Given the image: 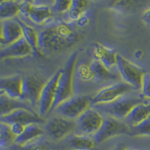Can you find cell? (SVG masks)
<instances>
[{"instance_id":"obj_19","label":"cell","mask_w":150,"mask_h":150,"mask_svg":"<svg viewBox=\"0 0 150 150\" xmlns=\"http://www.w3.org/2000/svg\"><path fill=\"white\" fill-rule=\"evenodd\" d=\"M44 134V130L38 124H31L26 125L23 133L16 137L14 143L16 145L23 146L38 138Z\"/></svg>"},{"instance_id":"obj_9","label":"cell","mask_w":150,"mask_h":150,"mask_svg":"<svg viewBox=\"0 0 150 150\" xmlns=\"http://www.w3.org/2000/svg\"><path fill=\"white\" fill-rule=\"evenodd\" d=\"M76 123L62 116H56L47 121L45 125V131L52 139L62 140L74 130Z\"/></svg>"},{"instance_id":"obj_20","label":"cell","mask_w":150,"mask_h":150,"mask_svg":"<svg viewBox=\"0 0 150 150\" xmlns=\"http://www.w3.org/2000/svg\"><path fill=\"white\" fill-rule=\"evenodd\" d=\"M52 17V9L46 5H34L33 3L28 17L36 24H42Z\"/></svg>"},{"instance_id":"obj_15","label":"cell","mask_w":150,"mask_h":150,"mask_svg":"<svg viewBox=\"0 0 150 150\" xmlns=\"http://www.w3.org/2000/svg\"><path fill=\"white\" fill-rule=\"evenodd\" d=\"M23 78L18 75L2 77L0 80L1 92L10 98L21 99L22 93Z\"/></svg>"},{"instance_id":"obj_26","label":"cell","mask_w":150,"mask_h":150,"mask_svg":"<svg viewBox=\"0 0 150 150\" xmlns=\"http://www.w3.org/2000/svg\"><path fill=\"white\" fill-rule=\"evenodd\" d=\"M131 136H150V117L131 128Z\"/></svg>"},{"instance_id":"obj_13","label":"cell","mask_w":150,"mask_h":150,"mask_svg":"<svg viewBox=\"0 0 150 150\" xmlns=\"http://www.w3.org/2000/svg\"><path fill=\"white\" fill-rule=\"evenodd\" d=\"M0 36L1 44L6 46L21 39L23 37V30L17 20L8 19L2 21Z\"/></svg>"},{"instance_id":"obj_21","label":"cell","mask_w":150,"mask_h":150,"mask_svg":"<svg viewBox=\"0 0 150 150\" xmlns=\"http://www.w3.org/2000/svg\"><path fill=\"white\" fill-rule=\"evenodd\" d=\"M68 146L74 150H95L96 142L87 135H74L68 141Z\"/></svg>"},{"instance_id":"obj_35","label":"cell","mask_w":150,"mask_h":150,"mask_svg":"<svg viewBox=\"0 0 150 150\" xmlns=\"http://www.w3.org/2000/svg\"><path fill=\"white\" fill-rule=\"evenodd\" d=\"M143 21H144L146 25L150 26V8L146 11L145 13L143 15Z\"/></svg>"},{"instance_id":"obj_34","label":"cell","mask_w":150,"mask_h":150,"mask_svg":"<svg viewBox=\"0 0 150 150\" xmlns=\"http://www.w3.org/2000/svg\"><path fill=\"white\" fill-rule=\"evenodd\" d=\"M71 6L85 11V8L87 6V2L86 1H80V0H73V1H71Z\"/></svg>"},{"instance_id":"obj_17","label":"cell","mask_w":150,"mask_h":150,"mask_svg":"<svg viewBox=\"0 0 150 150\" xmlns=\"http://www.w3.org/2000/svg\"><path fill=\"white\" fill-rule=\"evenodd\" d=\"M150 117V103H141L134 106L125 118L124 122L130 128L136 126Z\"/></svg>"},{"instance_id":"obj_12","label":"cell","mask_w":150,"mask_h":150,"mask_svg":"<svg viewBox=\"0 0 150 150\" xmlns=\"http://www.w3.org/2000/svg\"><path fill=\"white\" fill-rule=\"evenodd\" d=\"M1 122L8 125L18 122L26 126L31 124H43L46 121L35 111H30L26 109H17L6 116H1Z\"/></svg>"},{"instance_id":"obj_3","label":"cell","mask_w":150,"mask_h":150,"mask_svg":"<svg viewBox=\"0 0 150 150\" xmlns=\"http://www.w3.org/2000/svg\"><path fill=\"white\" fill-rule=\"evenodd\" d=\"M144 96H131L126 94L112 102L97 104L95 107L101 112L109 115V116L124 120L131 109L137 104L144 103Z\"/></svg>"},{"instance_id":"obj_5","label":"cell","mask_w":150,"mask_h":150,"mask_svg":"<svg viewBox=\"0 0 150 150\" xmlns=\"http://www.w3.org/2000/svg\"><path fill=\"white\" fill-rule=\"evenodd\" d=\"M92 104V99L87 96H74L67 99L56 108V112L68 120L77 119Z\"/></svg>"},{"instance_id":"obj_27","label":"cell","mask_w":150,"mask_h":150,"mask_svg":"<svg viewBox=\"0 0 150 150\" xmlns=\"http://www.w3.org/2000/svg\"><path fill=\"white\" fill-rule=\"evenodd\" d=\"M77 77L84 81H88L93 78L92 71H91L90 67L89 65H87L86 64H80L78 65L76 71Z\"/></svg>"},{"instance_id":"obj_10","label":"cell","mask_w":150,"mask_h":150,"mask_svg":"<svg viewBox=\"0 0 150 150\" xmlns=\"http://www.w3.org/2000/svg\"><path fill=\"white\" fill-rule=\"evenodd\" d=\"M44 85L42 80L36 77L29 76L23 78L21 100L29 103L32 106L38 105Z\"/></svg>"},{"instance_id":"obj_24","label":"cell","mask_w":150,"mask_h":150,"mask_svg":"<svg viewBox=\"0 0 150 150\" xmlns=\"http://www.w3.org/2000/svg\"><path fill=\"white\" fill-rule=\"evenodd\" d=\"M93 78L97 80H107V79H115L116 76L112 74L108 68H106L102 63L97 60L94 59L89 65Z\"/></svg>"},{"instance_id":"obj_1","label":"cell","mask_w":150,"mask_h":150,"mask_svg":"<svg viewBox=\"0 0 150 150\" xmlns=\"http://www.w3.org/2000/svg\"><path fill=\"white\" fill-rule=\"evenodd\" d=\"M77 41V34L71 25L56 22L38 33V49L41 54H53L70 47Z\"/></svg>"},{"instance_id":"obj_36","label":"cell","mask_w":150,"mask_h":150,"mask_svg":"<svg viewBox=\"0 0 150 150\" xmlns=\"http://www.w3.org/2000/svg\"><path fill=\"white\" fill-rule=\"evenodd\" d=\"M134 56L137 59H140L143 56V52L141 50H137L134 53Z\"/></svg>"},{"instance_id":"obj_38","label":"cell","mask_w":150,"mask_h":150,"mask_svg":"<svg viewBox=\"0 0 150 150\" xmlns=\"http://www.w3.org/2000/svg\"><path fill=\"white\" fill-rule=\"evenodd\" d=\"M131 150H135V149H131Z\"/></svg>"},{"instance_id":"obj_37","label":"cell","mask_w":150,"mask_h":150,"mask_svg":"<svg viewBox=\"0 0 150 150\" xmlns=\"http://www.w3.org/2000/svg\"><path fill=\"white\" fill-rule=\"evenodd\" d=\"M112 150H128L126 147L123 145H119L116 147L115 149H113Z\"/></svg>"},{"instance_id":"obj_33","label":"cell","mask_w":150,"mask_h":150,"mask_svg":"<svg viewBox=\"0 0 150 150\" xmlns=\"http://www.w3.org/2000/svg\"><path fill=\"white\" fill-rule=\"evenodd\" d=\"M89 22H90V18L89 14L87 12H84V14L78 19V21H77V26L80 27H85L89 23Z\"/></svg>"},{"instance_id":"obj_32","label":"cell","mask_w":150,"mask_h":150,"mask_svg":"<svg viewBox=\"0 0 150 150\" xmlns=\"http://www.w3.org/2000/svg\"><path fill=\"white\" fill-rule=\"evenodd\" d=\"M10 126H11V129L12 133L14 134V135L16 137L21 136V135L23 133L25 128H26V126H25L24 125L21 124V123H18V122L12 123L11 125H10Z\"/></svg>"},{"instance_id":"obj_6","label":"cell","mask_w":150,"mask_h":150,"mask_svg":"<svg viewBox=\"0 0 150 150\" xmlns=\"http://www.w3.org/2000/svg\"><path fill=\"white\" fill-rule=\"evenodd\" d=\"M130 132L131 128L124 121L108 116L104 119L101 128L94 134L93 138L96 143H100L118 135H130Z\"/></svg>"},{"instance_id":"obj_4","label":"cell","mask_w":150,"mask_h":150,"mask_svg":"<svg viewBox=\"0 0 150 150\" xmlns=\"http://www.w3.org/2000/svg\"><path fill=\"white\" fill-rule=\"evenodd\" d=\"M116 67L125 83L134 89H141L143 77L146 73L143 69L120 54L117 55Z\"/></svg>"},{"instance_id":"obj_14","label":"cell","mask_w":150,"mask_h":150,"mask_svg":"<svg viewBox=\"0 0 150 150\" xmlns=\"http://www.w3.org/2000/svg\"><path fill=\"white\" fill-rule=\"evenodd\" d=\"M34 53L27 41L23 37L15 42L12 43L5 47L2 48L0 52V56L2 59L17 58L29 56Z\"/></svg>"},{"instance_id":"obj_2","label":"cell","mask_w":150,"mask_h":150,"mask_svg":"<svg viewBox=\"0 0 150 150\" xmlns=\"http://www.w3.org/2000/svg\"><path fill=\"white\" fill-rule=\"evenodd\" d=\"M77 54L74 53L67 60L65 67L62 68L61 75L58 80L56 87V97L50 112L55 110L56 108L66 101L67 99L72 97L73 89H72V82H73V75L75 71V64L77 61Z\"/></svg>"},{"instance_id":"obj_16","label":"cell","mask_w":150,"mask_h":150,"mask_svg":"<svg viewBox=\"0 0 150 150\" xmlns=\"http://www.w3.org/2000/svg\"><path fill=\"white\" fill-rule=\"evenodd\" d=\"M117 55L116 50L107 47L99 43L93 45V56L95 60L100 62L108 69L115 65H116Z\"/></svg>"},{"instance_id":"obj_28","label":"cell","mask_w":150,"mask_h":150,"mask_svg":"<svg viewBox=\"0 0 150 150\" xmlns=\"http://www.w3.org/2000/svg\"><path fill=\"white\" fill-rule=\"evenodd\" d=\"M71 1L68 0H56L55 1L53 5V11L59 13L68 12L70 9Z\"/></svg>"},{"instance_id":"obj_7","label":"cell","mask_w":150,"mask_h":150,"mask_svg":"<svg viewBox=\"0 0 150 150\" xmlns=\"http://www.w3.org/2000/svg\"><path fill=\"white\" fill-rule=\"evenodd\" d=\"M62 69H59L44 85L38 102V114L41 117L51 111L56 97V87Z\"/></svg>"},{"instance_id":"obj_22","label":"cell","mask_w":150,"mask_h":150,"mask_svg":"<svg viewBox=\"0 0 150 150\" xmlns=\"http://www.w3.org/2000/svg\"><path fill=\"white\" fill-rule=\"evenodd\" d=\"M21 2L2 1L0 2V17L2 21L12 19L20 13Z\"/></svg>"},{"instance_id":"obj_11","label":"cell","mask_w":150,"mask_h":150,"mask_svg":"<svg viewBox=\"0 0 150 150\" xmlns=\"http://www.w3.org/2000/svg\"><path fill=\"white\" fill-rule=\"evenodd\" d=\"M104 118L101 113L93 108H88L77 119V126L87 134H95L101 128Z\"/></svg>"},{"instance_id":"obj_8","label":"cell","mask_w":150,"mask_h":150,"mask_svg":"<svg viewBox=\"0 0 150 150\" xmlns=\"http://www.w3.org/2000/svg\"><path fill=\"white\" fill-rule=\"evenodd\" d=\"M134 89L126 83H119L103 88L92 99V104L97 105L107 104L115 101L119 98L128 94Z\"/></svg>"},{"instance_id":"obj_30","label":"cell","mask_w":150,"mask_h":150,"mask_svg":"<svg viewBox=\"0 0 150 150\" xmlns=\"http://www.w3.org/2000/svg\"><path fill=\"white\" fill-rule=\"evenodd\" d=\"M141 91L143 96L150 99V74L145 73L143 76Z\"/></svg>"},{"instance_id":"obj_31","label":"cell","mask_w":150,"mask_h":150,"mask_svg":"<svg viewBox=\"0 0 150 150\" xmlns=\"http://www.w3.org/2000/svg\"><path fill=\"white\" fill-rule=\"evenodd\" d=\"M84 12H85V11H83L81 9L77 8L71 6L70 9L68 11V16L69 18L71 19L72 21H77L84 14Z\"/></svg>"},{"instance_id":"obj_25","label":"cell","mask_w":150,"mask_h":150,"mask_svg":"<svg viewBox=\"0 0 150 150\" xmlns=\"http://www.w3.org/2000/svg\"><path fill=\"white\" fill-rule=\"evenodd\" d=\"M16 137L12 133L10 125L5 122L0 123V145L2 148L7 147L14 143Z\"/></svg>"},{"instance_id":"obj_23","label":"cell","mask_w":150,"mask_h":150,"mask_svg":"<svg viewBox=\"0 0 150 150\" xmlns=\"http://www.w3.org/2000/svg\"><path fill=\"white\" fill-rule=\"evenodd\" d=\"M19 23L21 24L23 30V37L25 38L29 46L32 47L34 53H39L38 49V33L33 26L25 23L21 20H17Z\"/></svg>"},{"instance_id":"obj_29","label":"cell","mask_w":150,"mask_h":150,"mask_svg":"<svg viewBox=\"0 0 150 150\" xmlns=\"http://www.w3.org/2000/svg\"><path fill=\"white\" fill-rule=\"evenodd\" d=\"M14 150H47V149L42 143H30L23 146L16 145Z\"/></svg>"},{"instance_id":"obj_18","label":"cell","mask_w":150,"mask_h":150,"mask_svg":"<svg viewBox=\"0 0 150 150\" xmlns=\"http://www.w3.org/2000/svg\"><path fill=\"white\" fill-rule=\"evenodd\" d=\"M17 109H26L30 111H34L31 108L30 105L27 104V102L23 101L21 99H12L5 96L1 92L0 96V112L1 116H6L14 110Z\"/></svg>"}]
</instances>
